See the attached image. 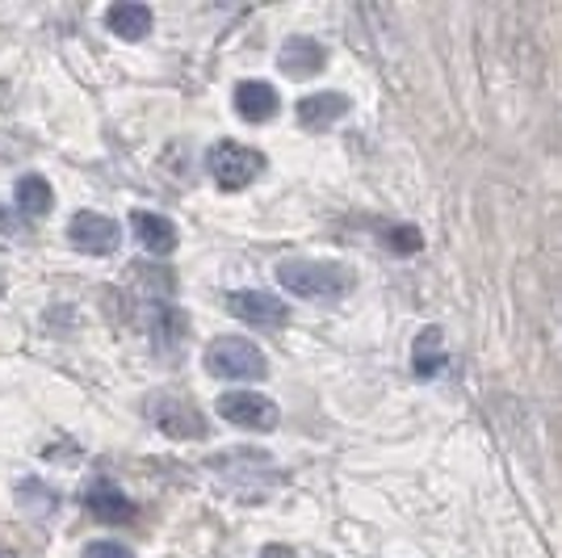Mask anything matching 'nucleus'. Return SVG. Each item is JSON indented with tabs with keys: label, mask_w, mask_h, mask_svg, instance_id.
<instances>
[{
	"label": "nucleus",
	"mask_w": 562,
	"mask_h": 558,
	"mask_svg": "<svg viewBox=\"0 0 562 558\" xmlns=\"http://www.w3.org/2000/svg\"><path fill=\"white\" fill-rule=\"evenodd\" d=\"M278 286L294 299H315V303H331L345 299L352 290V274L328 260H281Z\"/></svg>",
	"instance_id": "1"
},
{
	"label": "nucleus",
	"mask_w": 562,
	"mask_h": 558,
	"mask_svg": "<svg viewBox=\"0 0 562 558\" xmlns=\"http://www.w3.org/2000/svg\"><path fill=\"white\" fill-rule=\"evenodd\" d=\"M345 114H349L345 93H311L299 101V126H306V131H328Z\"/></svg>",
	"instance_id": "11"
},
{
	"label": "nucleus",
	"mask_w": 562,
	"mask_h": 558,
	"mask_svg": "<svg viewBox=\"0 0 562 558\" xmlns=\"http://www.w3.org/2000/svg\"><path fill=\"white\" fill-rule=\"evenodd\" d=\"M68 244L85 256H110L122 244V227H117L110 214H97V210H76L68 219Z\"/></svg>",
	"instance_id": "5"
},
{
	"label": "nucleus",
	"mask_w": 562,
	"mask_h": 558,
	"mask_svg": "<svg viewBox=\"0 0 562 558\" xmlns=\"http://www.w3.org/2000/svg\"><path fill=\"white\" fill-rule=\"evenodd\" d=\"M227 311L248 327H285L290 324V306L265 294V290H235L227 294Z\"/></svg>",
	"instance_id": "7"
},
{
	"label": "nucleus",
	"mask_w": 562,
	"mask_h": 558,
	"mask_svg": "<svg viewBox=\"0 0 562 558\" xmlns=\"http://www.w3.org/2000/svg\"><path fill=\"white\" fill-rule=\"evenodd\" d=\"M260 558H299V555H294L290 546H265V550H260Z\"/></svg>",
	"instance_id": "19"
},
{
	"label": "nucleus",
	"mask_w": 562,
	"mask_h": 558,
	"mask_svg": "<svg viewBox=\"0 0 562 558\" xmlns=\"http://www.w3.org/2000/svg\"><path fill=\"white\" fill-rule=\"evenodd\" d=\"M13 202L30 219H43L55 207V189H50V181L43 172H25V177H18V186H13Z\"/></svg>",
	"instance_id": "14"
},
{
	"label": "nucleus",
	"mask_w": 562,
	"mask_h": 558,
	"mask_svg": "<svg viewBox=\"0 0 562 558\" xmlns=\"http://www.w3.org/2000/svg\"><path fill=\"white\" fill-rule=\"evenodd\" d=\"M85 558H135V550H131L126 542L105 537V542H89V546H85Z\"/></svg>",
	"instance_id": "17"
},
{
	"label": "nucleus",
	"mask_w": 562,
	"mask_h": 558,
	"mask_svg": "<svg viewBox=\"0 0 562 558\" xmlns=\"http://www.w3.org/2000/svg\"><path fill=\"white\" fill-rule=\"evenodd\" d=\"M206 370L214 378L260 382L269 373V361H265V353L252 341H244V336H218V341H211V349H206Z\"/></svg>",
	"instance_id": "2"
},
{
	"label": "nucleus",
	"mask_w": 562,
	"mask_h": 558,
	"mask_svg": "<svg viewBox=\"0 0 562 558\" xmlns=\"http://www.w3.org/2000/svg\"><path fill=\"white\" fill-rule=\"evenodd\" d=\"M278 64L285 76H315V71H324V64H328V47L299 34V38H290V43L281 47Z\"/></svg>",
	"instance_id": "13"
},
{
	"label": "nucleus",
	"mask_w": 562,
	"mask_h": 558,
	"mask_svg": "<svg viewBox=\"0 0 562 558\" xmlns=\"http://www.w3.org/2000/svg\"><path fill=\"white\" fill-rule=\"evenodd\" d=\"M85 512L101 521V525H131L135 521V504H131V495L110 483V479H97L93 488L85 491Z\"/></svg>",
	"instance_id": "8"
},
{
	"label": "nucleus",
	"mask_w": 562,
	"mask_h": 558,
	"mask_svg": "<svg viewBox=\"0 0 562 558\" xmlns=\"http://www.w3.org/2000/svg\"><path fill=\"white\" fill-rule=\"evenodd\" d=\"M0 558H13V555H9V550H0Z\"/></svg>",
	"instance_id": "20"
},
{
	"label": "nucleus",
	"mask_w": 562,
	"mask_h": 558,
	"mask_svg": "<svg viewBox=\"0 0 562 558\" xmlns=\"http://www.w3.org/2000/svg\"><path fill=\"white\" fill-rule=\"evenodd\" d=\"M151 332H156L160 345H177V341H186V315L177 306H156L151 311Z\"/></svg>",
	"instance_id": "16"
},
{
	"label": "nucleus",
	"mask_w": 562,
	"mask_h": 558,
	"mask_svg": "<svg viewBox=\"0 0 562 558\" xmlns=\"http://www.w3.org/2000/svg\"><path fill=\"white\" fill-rule=\"evenodd\" d=\"M105 25H110V34L117 38H126V43H139L151 34V9L139 4V0H117L105 9Z\"/></svg>",
	"instance_id": "12"
},
{
	"label": "nucleus",
	"mask_w": 562,
	"mask_h": 558,
	"mask_svg": "<svg viewBox=\"0 0 562 558\" xmlns=\"http://www.w3.org/2000/svg\"><path fill=\"white\" fill-rule=\"evenodd\" d=\"M386 244H391V248H395V253H420V232H416V227H395V232L386 235Z\"/></svg>",
	"instance_id": "18"
},
{
	"label": "nucleus",
	"mask_w": 562,
	"mask_h": 558,
	"mask_svg": "<svg viewBox=\"0 0 562 558\" xmlns=\"http://www.w3.org/2000/svg\"><path fill=\"white\" fill-rule=\"evenodd\" d=\"M218 416L235 424V428H248V433H269L278 428V403L269 395H257V391H227L218 395Z\"/></svg>",
	"instance_id": "6"
},
{
	"label": "nucleus",
	"mask_w": 562,
	"mask_h": 558,
	"mask_svg": "<svg viewBox=\"0 0 562 558\" xmlns=\"http://www.w3.org/2000/svg\"><path fill=\"white\" fill-rule=\"evenodd\" d=\"M147 420H151L165 437H172V442H202V437L211 433L206 416H202L186 395H151L147 399Z\"/></svg>",
	"instance_id": "4"
},
{
	"label": "nucleus",
	"mask_w": 562,
	"mask_h": 558,
	"mask_svg": "<svg viewBox=\"0 0 562 558\" xmlns=\"http://www.w3.org/2000/svg\"><path fill=\"white\" fill-rule=\"evenodd\" d=\"M206 168H211L214 186L235 193V189H248L260 172H265V156H260L257 147H244V143H235V140H223L206 152Z\"/></svg>",
	"instance_id": "3"
},
{
	"label": "nucleus",
	"mask_w": 562,
	"mask_h": 558,
	"mask_svg": "<svg viewBox=\"0 0 562 558\" xmlns=\"http://www.w3.org/2000/svg\"><path fill=\"white\" fill-rule=\"evenodd\" d=\"M412 370L420 373V378H437L441 370H449V353L441 349V332H437V327H424L420 336H416Z\"/></svg>",
	"instance_id": "15"
},
{
	"label": "nucleus",
	"mask_w": 562,
	"mask_h": 558,
	"mask_svg": "<svg viewBox=\"0 0 562 558\" xmlns=\"http://www.w3.org/2000/svg\"><path fill=\"white\" fill-rule=\"evenodd\" d=\"M278 89L265 85V80H239L235 85V114L244 118V122H269V118L278 114Z\"/></svg>",
	"instance_id": "10"
},
{
	"label": "nucleus",
	"mask_w": 562,
	"mask_h": 558,
	"mask_svg": "<svg viewBox=\"0 0 562 558\" xmlns=\"http://www.w3.org/2000/svg\"><path fill=\"white\" fill-rule=\"evenodd\" d=\"M131 232H135V239H139L151 256L177 253V227H172V219L156 214V210H135V214H131Z\"/></svg>",
	"instance_id": "9"
}]
</instances>
